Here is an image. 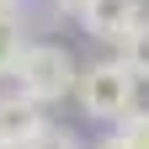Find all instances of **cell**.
<instances>
[{"mask_svg": "<svg viewBox=\"0 0 149 149\" xmlns=\"http://www.w3.org/2000/svg\"><path fill=\"white\" fill-rule=\"evenodd\" d=\"M74 74H80V64H74V53L64 43H22L6 80L22 96H32L37 107H53V101L74 96Z\"/></svg>", "mask_w": 149, "mask_h": 149, "instance_id": "6da1fadb", "label": "cell"}, {"mask_svg": "<svg viewBox=\"0 0 149 149\" xmlns=\"http://www.w3.org/2000/svg\"><path fill=\"white\" fill-rule=\"evenodd\" d=\"M74 101H80L85 117L117 123V117H128V112L139 107V80L128 74V64L117 53H112V59H96V64H85L74 74Z\"/></svg>", "mask_w": 149, "mask_h": 149, "instance_id": "7a4b0ae2", "label": "cell"}, {"mask_svg": "<svg viewBox=\"0 0 149 149\" xmlns=\"http://www.w3.org/2000/svg\"><path fill=\"white\" fill-rule=\"evenodd\" d=\"M74 22L91 37H101V43H117L133 22H144V0H85Z\"/></svg>", "mask_w": 149, "mask_h": 149, "instance_id": "3957f363", "label": "cell"}, {"mask_svg": "<svg viewBox=\"0 0 149 149\" xmlns=\"http://www.w3.org/2000/svg\"><path fill=\"white\" fill-rule=\"evenodd\" d=\"M43 128H48V117H43V107L32 96H22V91H6L0 96V144L6 149H27Z\"/></svg>", "mask_w": 149, "mask_h": 149, "instance_id": "277c9868", "label": "cell"}, {"mask_svg": "<svg viewBox=\"0 0 149 149\" xmlns=\"http://www.w3.org/2000/svg\"><path fill=\"white\" fill-rule=\"evenodd\" d=\"M117 59L128 64V74H133L139 85H149V16L133 22V27L117 37Z\"/></svg>", "mask_w": 149, "mask_h": 149, "instance_id": "5b68a950", "label": "cell"}, {"mask_svg": "<svg viewBox=\"0 0 149 149\" xmlns=\"http://www.w3.org/2000/svg\"><path fill=\"white\" fill-rule=\"evenodd\" d=\"M22 22H16V11H0V80L11 74V64H16V53H22Z\"/></svg>", "mask_w": 149, "mask_h": 149, "instance_id": "8992f818", "label": "cell"}, {"mask_svg": "<svg viewBox=\"0 0 149 149\" xmlns=\"http://www.w3.org/2000/svg\"><path fill=\"white\" fill-rule=\"evenodd\" d=\"M112 133L123 139V149H149V112H144V107H133L128 117L112 123Z\"/></svg>", "mask_w": 149, "mask_h": 149, "instance_id": "52a82bcc", "label": "cell"}, {"mask_svg": "<svg viewBox=\"0 0 149 149\" xmlns=\"http://www.w3.org/2000/svg\"><path fill=\"white\" fill-rule=\"evenodd\" d=\"M27 149H80V139H74L69 128H53V123H48V128H43V133H37Z\"/></svg>", "mask_w": 149, "mask_h": 149, "instance_id": "ba28073f", "label": "cell"}, {"mask_svg": "<svg viewBox=\"0 0 149 149\" xmlns=\"http://www.w3.org/2000/svg\"><path fill=\"white\" fill-rule=\"evenodd\" d=\"M53 6H59L64 16H80V6H85V0H53Z\"/></svg>", "mask_w": 149, "mask_h": 149, "instance_id": "9c48e42d", "label": "cell"}, {"mask_svg": "<svg viewBox=\"0 0 149 149\" xmlns=\"http://www.w3.org/2000/svg\"><path fill=\"white\" fill-rule=\"evenodd\" d=\"M96 149H123V139H117V133H107V139H101Z\"/></svg>", "mask_w": 149, "mask_h": 149, "instance_id": "30bf717a", "label": "cell"}, {"mask_svg": "<svg viewBox=\"0 0 149 149\" xmlns=\"http://www.w3.org/2000/svg\"><path fill=\"white\" fill-rule=\"evenodd\" d=\"M16 6H22V0H0V11H16Z\"/></svg>", "mask_w": 149, "mask_h": 149, "instance_id": "8fae6325", "label": "cell"}, {"mask_svg": "<svg viewBox=\"0 0 149 149\" xmlns=\"http://www.w3.org/2000/svg\"><path fill=\"white\" fill-rule=\"evenodd\" d=\"M0 149H6V144H0Z\"/></svg>", "mask_w": 149, "mask_h": 149, "instance_id": "7c38bea8", "label": "cell"}]
</instances>
